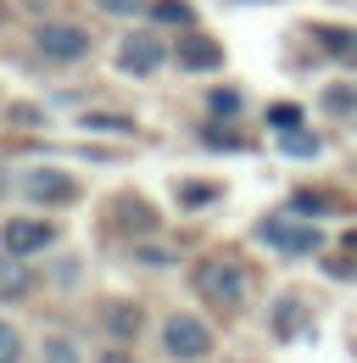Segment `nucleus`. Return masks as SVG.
<instances>
[{
  "label": "nucleus",
  "mask_w": 357,
  "mask_h": 363,
  "mask_svg": "<svg viewBox=\"0 0 357 363\" xmlns=\"http://www.w3.org/2000/svg\"><path fill=\"white\" fill-rule=\"evenodd\" d=\"M162 347H168L174 358H207L212 330H207L201 318H190V313H174V318H168V330H162Z\"/></svg>",
  "instance_id": "obj_3"
},
{
  "label": "nucleus",
  "mask_w": 357,
  "mask_h": 363,
  "mask_svg": "<svg viewBox=\"0 0 357 363\" xmlns=\"http://www.w3.org/2000/svg\"><path fill=\"white\" fill-rule=\"evenodd\" d=\"M112 330H123V335L140 330V313H134V308H112Z\"/></svg>",
  "instance_id": "obj_21"
},
{
  "label": "nucleus",
  "mask_w": 357,
  "mask_h": 363,
  "mask_svg": "<svg viewBox=\"0 0 357 363\" xmlns=\"http://www.w3.org/2000/svg\"><path fill=\"white\" fill-rule=\"evenodd\" d=\"M101 11H112V17H129V11H140V0H95Z\"/></svg>",
  "instance_id": "obj_22"
},
{
  "label": "nucleus",
  "mask_w": 357,
  "mask_h": 363,
  "mask_svg": "<svg viewBox=\"0 0 357 363\" xmlns=\"http://www.w3.org/2000/svg\"><path fill=\"white\" fill-rule=\"evenodd\" d=\"M196 296H207L212 308L234 313V308L246 302V269H240L234 257H207V263H196Z\"/></svg>",
  "instance_id": "obj_1"
},
{
  "label": "nucleus",
  "mask_w": 357,
  "mask_h": 363,
  "mask_svg": "<svg viewBox=\"0 0 357 363\" xmlns=\"http://www.w3.org/2000/svg\"><path fill=\"white\" fill-rule=\"evenodd\" d=\"M318 40L335 50L341 62H352V67H357V34H346V28H318Z\"/></svg>",
  "instance_id": "obj_11"
},
{
  "label": "nucleus",
  "mask_w": 357,
  "mask_h": 363,
  "mask_svg": "<svg viewBox=\"0 0 357 363\" xmlns=\"http://www.w3.org/2000/svg\"><path fill=\"white\" fill-rule=\"evenodd\" d=\"M28 291H34V279H28V269H23V257L0 246V296H6V302H23Z\"/></svg>",
  "instance_id": "obj_9"
},
{
  "label": "nucleus",
  "mask_w": 357,
  "mask_h": 363,
  "mask_svg": "<svg viewBox=\"0 0 357 363\" xmlns=\"http://www.w3.org/2000/svg\"><path fill=\"white\" fill-rule=\"evenodd\" d=\"M34 45L45 56H56V62H73V56H84L89 50V34L84 28H73V23H45L40 34H34Z\"/></svg>",
  "instance_id": "obj_5"
},
{
  "label": "nucleus",
  "mask_w": 357,
  "mask_h": 363,
  "mask_svg": "<svg viewBox=\"0 0 357 363\" xmlns=\"http://www.w3.org/2000/svg\"><path fill=\"white\" fill-rule=\"evenodd\" d=\"M151 17H157V23H178V28H190V23H196V11H190L184 0H157V6H151Z\"/></svg>",
  "instance_id": "obj_12"
},
{
  "label": "nucleus",
  "mask_w": 357,
  "mask_h": 363,
  "mask_svg": "<svg viewBox=\"0 0 357 363\" xmlns=\"http://www.w3.org/2000/svg\"><path fill=\"white\" fill-rule=\"evenodd\" d=\"M285 151H296V157H318V140H312V135H296V129H290V135H285Z\"/></svg>",
  "instance_id": "obj_16"
},
{
  "label": "nucleus",
  "mask_w": 357,
  "mask_h": 363,
  "mask_svg": "<svg viewBox=\"0 0 357 363\" xmlns=\"http://www.w3.org/2000/svg\"><path fill=\"white\" fill-rule=\"evenodd\" d=\"M178 67H196V73H212V67H223V50L212 45V40H201L196 28H184V34H178Z\"/></svg>",
  "instance_id": "obj_7"
},
{
  "label": "nucleus",
  "mask_w": 357,
  "mask_h": 363,
  "mask_svg": "<svg viewBox=\"0 0 357 363\" xmlns=\"http://www.w3.org/2000/svg\"><path fill=\"white\" fill-rule=\"evenodd\" d=\"M118 67L134 73V79H145V73H157V67H162V45H157L151 34H129L123 50H118Z\"/></svg>",
  "instance_id": "obj_6"
},
{
  "label": "nucleus",
  "mask_w": 357,
  "mask_h": 363,
  "mask_svg": "<svg viewBox=\"0 0 357 363\" xmlns=\"http://www.w3.org/2000/svg\"><path fill=\"white\" fill-rule=\"evenodd\" d=\"M50 240H56V224H40V218H11V224H0V246L17 252V257H34Z\"/></svg>",
  "instance_id": "obj_4"
},
{
  "label": "nucleus",
  "mask_w": 357,
  "mask_h": 363,
  "mask_svg": "<svg viewBox=\"0 0 357 363\" xmlns=\"http://www.w3.org/2000/svg\"><path fill=\"white\" fill-rule=\"evenodd\" d=\"M45 363H79V352L67 341H45Z\"/></svg>",
  "instance_id": "obj_18"
},
{
  "label": "nucleus",
  "mask_w": 357,
  "mask_h": 363,
  "mask_svg": "<svg viewBox=\"0 0 357 363\" xmlns=\"http://www.w3.org/2000/svg\"><path fill=\"white\" fill-rule=\"evenodd\" d=\"M118 207H123V213H118V218H123V224H134V229H151V224H157V218H151V213H145V201H134V196H123V201H118Z\"/></svg>",
  "instance_id": "obj_13"
},
{
  "label": "nucleus",
  "mask_w": 357,
  "mask_h": 363,
  "mask_svg": "<svg viewBox=\"0 0 357 363\" xmlns=\"http://www.w3.org/2000/svg\"><path fill=\"white\" fill-rule=\"evenodd\" d=\"M17 358H23V335L11 324H0V363H17Z\"/></svg>",
  "instance_id": "obj_15"
},
{
  "label": "nucleus",
  "mask_w": 357,
  "mask_h": 363,
  "mask_svg": "<svg viewBox=\"0 0 357 363\" xmlns=\"http://www.w3.org/2000/svg\"><path fill=\"white\" fill-rule=\"evenodd\" d=\"M346 246H352V252H357V229H352V235H346Z\"/></svg>",
  "instance_id": "obj_24"
},
{
  "label": "nucleus",
  "mask_w": 357,
  "mask_h": 363,
  "mask_svg": "<svg viewBox=\"0 0 357 363\" xmlns=\"http://www.w3.org/2000/svg\"><path fill=\"white\" fill-rule=\"evenodd\" d=\"M257 235H263L273 252H285V257H312V252H324V235H318L312 224H296V218H285V213L263 218V224H257Z\"/></svg>",
  "instance_id": "obj_2"
},
{
  "label": "nucleus",
  "mask_w": 357,
  "mask_h": 363,
  "mask_svg": "<svg viewBox=\"0 0 357 363\" xmlns=\"http://www.w3.org/2000/svg\"><path fill=\"white\" fill-rule=\"evenodd\" d=\"M207 106H212V112H240V95H234V90H212V95H207Z\"/></svg>",
  "instance_id": "obj_19"
},
{
  "label": "nucleus",
  "mask_w": 357,
  "mask_h": 363,
  "mask_svg": "<svg viewBox=\"0 0 357 363\" xmlns=\"http://www.w3.org/2000/svg\"><path fill=\"white\" fill-rule=\"evenodd\" d=\"M89 129H112V135H129V123L118 118V112H95V118H84Z\"/></svg>",
  "instance_id": "obj_17"
},
{
  "label": "nucleus",
  "mask_w": 357,
  "mask_h": 363,
  "mask_svg": "<svg viewBox=\"0 0 357 363\" xmlns=\"http://www.w3.org/2000/svg\"><path fill=\"white\" fill-rule=\"evenodd\" d=\"M290 213H302V218H329V213H341L329 196H312V190H296L290 196Z\"/></svg>",
  "instance_id": "obj_10"
},
{
  "label": "nucleus",
  "mask_w": 357,
  "mask_h": 363,
  "mask_svg": "<svg viewBox=\"0 0 357 363\" xmlns=\"http://www.w3.org/2000/svg\"><path fill=\"white\" fill-rule=\"evenodd\" d=\"M101 363H134V358H123V352H106V358H101Z\"/></svg>",
  "instance_id": "obj_23"
},
{
  "label": "nucleus",
  "mask_w": 357,
  "mask_h": 363,
  "mask_svg": "<svg viewBox=\"0 0 357 363\" xmlns=\"http://www.w3.org/2000/svg\"><path fill=\"white\" fill-rule=\"evenodd\" d=\"M268 123H273V129H279V135H290V129H296V123H302V112H296V106H285V101H279V106H268Z\"/></svg>",
  "instance_id": "obj_14"
},
{
  "label": "nucleus",
  "mask_w": 357,
  "mask_h": 363,
  "mask_svg": "<svg viewBox=\"0 0 357 363\" xmlns=\"http://www.w3.org/2000/svg\"><path fill=\"white\" fill-rule=\"evenodd\" d=\"M218 190L212 184H178V201H212Z\"/></svg>",
  "instance_id": "obj_20"
},
{
  "label": "nucleus",
  "mask_w": 357,
  "mask_h": 363,
  "mask_svg": "<svg viewBox=\"0 0 357 363\" xmlns=\"http://www.w3.org/2000/svg\"><path fill=\"white\" fill-rule=\"evenodd\" d=\"M23 190H28L34 201H73V196H79V184L67 179V174H56V168H34V174L23 179Z\"/></svg>",
  "instance_id": "obj_8"
},
{
  "label": "nucleus",
  "mask_w": 357,
  "mask_h": 363,
  "mask_svg": "<svg viewBox=\"0 0 357 363\" xmlns=\"http://www.w3.org/2000/svg\"><path fill=\"white\" fill-rule=\"evenodd\" d=\"M0 190H6V174H0Z\"/></svg>",
  "instance_id": "obj_25"
}]
</instances>
